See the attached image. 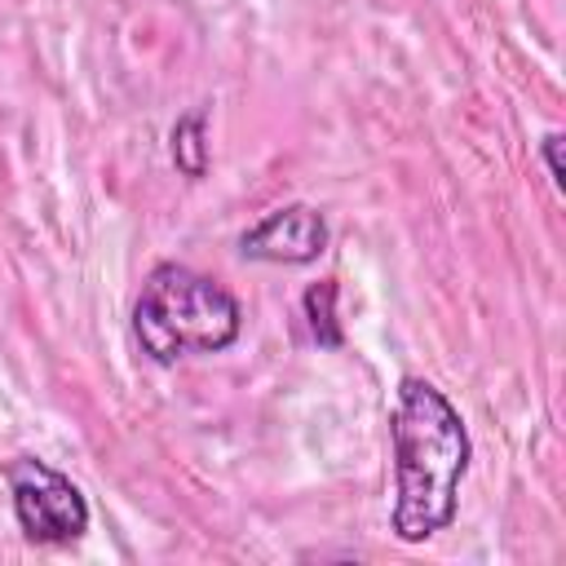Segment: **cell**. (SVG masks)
<instances>
[{"label":"cell","instance_id":"obj_3","mask_svg":"<svg viewBox=\"0 0 566 566\" xmlns=\"http://www.w3.org/2000/svg\"><path fill=\"white\" fill-rule=\"evenodd\" d=\"M4 478H9V495H13V517L31 544L57 548V544H75L88 531L84 491L53 464L22 455L9 464Z\"/></svg>","mask_w":566,"mask_h":566},{"label":"cell","instance_id":"obj_7","mask_svg":"<svg viewBox=\"0 0 566 566\" xmlns=\"http://www.w3.org/2000/svg\"><path fill=\"white\" fill-rule=\"evenodd\" d=\"M539 155H544V168H548L553 186L562 190V186H566V168H562V133H548V137L539 142Z\"/></svg>","mask_w":566,"mask_h":566},{"label":"cell","instance_id":"obj_2","mask_svg":"<svg viewBox=\"0 0 566 566\" xmlns=\"http://www.w3.org/2000/svg\"><path fill=\"white\" fill-rule=\"evenodd\" d=\"M239 332H243L239 301L217 279L177 261L155 265L133 305V336L142 354L159 367L186 354H221L239 340Z\"/></svg>","mask_w":566,"mask_h":566},{"label":"cell","instance_id":"obj_1","mask_svg":"<svg viewBox=\"0 0 566 566\" xmlns=\"http://www.w3.org/2000/svg\"><path fill=\"white\" fill-rule=\"evenodd\" d=\"M394 438V513L389 526L402 544H420L455 522L460 478L469 469V429L451 398L407 376L394 398L389 416Z\"/></svg>","mask_w":566,"mask_h":566},{"label":"cell","instance_id":"obj_6","mask_svg":"<svg viewBox=\"0 0 566 566\" xmlns=\"http://www.w3.org/2000/svg\"><path fill=\"white\" fill-rule=\"evenodd\" d=\"M301 310H305V323H310V336L323 345V349H340V323H336V279H318L305 287L301 296Z\"/></svg>","mask_w":566,"mask_h":566},{"label":"cell","instance_id":"obj_5","mask_svg":"<svg viewBox=\"0 0 566 566\" xmlns=\"http://www.w3.org/2000/svg\"><path fill=\"white\" fill-rule=\"evenodd\" d=\"M203 124H208V111L203 106H195V111H186L177 124H172V164H177V172H186V177H203L208 172V142H203Z\"/></svg>","mask_w":566,"mask_h":566},{"label":"cell","instance_id":"obj_4","mask_svg":"<svg viewBox=\"0 0 566 566\" xmlns=\"http://www.w3.org/2000/svg\"><path fill=\"white\" fill-rule=\"evenodd\" d=\"M239 252L248 261H270V265H310L327 252V221L310 203L274 208L252 230H243Z\"/></svg>","mask_w":566,"mask_h":566}]
</instances>
